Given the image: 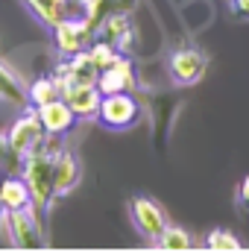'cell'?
Here are the masks:
<instances>
[{
    "label": "cell",
    "instance_id": "cell-7",
    "mask_svg": "<svg viewBox=\"0 0 249 252\" xmlns=\"http://www.w3.org/2000/svg\"><path fill=\"white\" fill-rule=\"evenodd\" d=\"M53 76L59 79V85H97L100 64L94 62L91 50H79V53L67 56L64 62H59Z\"/></svg>",
    "mask_w": 249,
    "mask_h": 252
},
{
    "label": "cell",
    "instance_id": "cell-3",
    "mask_svg": "<svg viewBox=\"0 0 249 252\" xmlns=\"http://www.w3.org/2000/svg\"><path fill=\"white\" fill-rule=\"evenodd\" d=\"M97 121L112 129V132H124L141 121V100L132 91H115V94H103L100 100V112Z\"/></svg>",
    "mask_w": 249,
    "mask_h": 252
},
{
    "label": "cell",
    "instance_id": "cell-12",
    "mask_svg": "<svg viewBox=\"0 0 249 252\" xmlns=\"http://www.w3.org/2000/svg\"><path fill=\"white\" fill-rule=\"evenodd\" d=\"M35 112H38V118H41L47 135H64V132H70L73 124H76L73 109L64 103L62 97H59V100H50V103H44V106H38Z\"/></svg>",
    "mask_w": 249,
    "mask_h": 252
},
{
    "label": "cell",
    "instance_id": "cell-25",
    "mask_svg": "<svg viewBox=\"0 0 249 252\" xmlns=\"http://www.w3.org/2000/svg\"><path fill=\"white\" fill-rule=\"evenodd\" d=\"M73 3H79V6H85V9H88V15H91V9L97 6V0H73Z\"/></svg>",
    "mask_w": 249,
    "mask_h": 252
},
{
    "label": "cell",
    "instance_id": "cell-6",
    "mask_svg": "<svg viewBox=\"0 0 249 252\" xmlns=\"http://www.w3.org/2000/svg\"><path fill=\"white\" fill-rule=\"evenodd\" d=\"M129 214H132L135 232L141 238H147V241H156L164 232V226H167V211L150 196H135L129 202Z\"/></svg>",
    "mask_w": 249,
    "mask_h": 252
},
{
    "label": "cell",
    "instance_id": "cell-9",
    "mask_svg": "<svg viewBox=\"0 0 249 252\" xmlns=\"http://www.w3.org/2000/svg\"><path fill=\"white\" fill-rule=\"evenodd\" d=\"M53 182H56V196H67L82 182V164L70 147L56 150V156H53Z\"/></svg>",
    "mask_w": 249,
    "mask_h": 252
},
{
    "label": "cell",
    "instance_id": "cell-5",
    "mask_svg": "<svg viewBox=\"0 0 249 252\" xmlns=\"http://www.w3.org/2000/svg\"><path fill=\"white\" fill-rule=\"evenodd\" d=\"M6 141H9V147L24 158L27 153H32L35 147H41L44 144V124H41V118H38V112L30 106V109H24L18 118H15V124L9 126V132H6Z\"/></svg>",
    "mask_w": 249,
    "mask_h": 252
},
{
    "label": "cell",
    "instance_id": "cell-14",
    "mask_svg": "<svg viewBox=\"0 0 249 252\" xmlns=\"http://www.w3.org/2000/svg\"><path fill=\"white\" fill-rule=\"evenodd\" d=\"M24 9L47 30H53L64 15H67V0H21Z\"/></svg>",
    "mask_w": 249,
    "mask_h": 252
},
{
    "label": "cell",
    "instance_id": "cell-17",
    "mask_svg": "<svg viewBox=\"0 0 249 252\" xmlns=\"http://www.w3.org/2000/svg\"><path fill=\"white\" fill-rule=\"evenodd\" d=\"M59 97H62V88H59L56 76H41V79H35L30 85V106L32 109H38V106H44L50 100H59Z\"/></svg>",
    "mask_w": 249,
    "mask_h": 252
},
{
    "label": "cell",
    "instance_id": "cell-19",
    "mask_svg": "<svg viewBox=\"0 0 249 252\" xmlns=\"http://www.w3.org/2000/svg\"><path fill=\"white\" fill-rule=\"evenodd\" d=\"M205 250H211V252H223V250L235 252V250H244V244H241L232 232H226V229H211V232L205 235Z\"/></svg>",
    "mask_w": 249,
    "mask_h": 252
},
{
    "label": "cell",
    "instance_id": "cell-18",
    "mask_svg": "<svg viewBox=\"0 0 249 252\" xmlns=\"http://www.w3.org/2000/svg\"><path fill=\"white\" fill-rule=\"evenodd\" d=\"M153 247H158V250H167V252H185L193 247V238L187 235L185 229H179V226H164V232L153 241Z\"/></svg>",
    "mask_w": 249,
    "mask_h": 252
},
{
    "label": "cell",
    "instance_id": "cell-21",
    "mask_svg": "<svg viewBox=\"0 0 249 252\" xmlns=\"http://www.w3.org/2000/svg\"><path fill=\"white\" fill-rule=\"evenodd\" d=\"M0 170L3 173H18L21 170V156L9 147L6 135H0Z\"/></svg>",
    "mask_w": 249,
    "mask_h": 252
},
{
    "label": "cell",
    "instance_id": "cell-4",
    "mask_svg": "<svg viewBox=\"0 0 249 252\" xmlns=\"http://www.w3.org/2000/svg\"><path fill=\"white\" fill-rule=\"evenodd\" d=\"M167 76L173 85L179 88H187V85H196L205 70H208V56L199 50V47H190V44H182V47H173L170 56H167Z\"/></svg>",
    "mask_w": 249,
    "mask_h": 252
},
{
    "label": "cell",
    "instance_id": "cell-15",
    "mask_svg": "<svg viewBox=\"0 0 249 252\" xmlns=\"http://www.w3.org/2000/svg\"><path fill=\"white\" fill-rule=\"evenodd\" d=\"M97 38L115 44L121 53H126L129 44H132V21H129V15H112V18H106Z\"/></svg>",
    "mask_w": 249,
    "mask_h": 252
},
{
    "label": "cell",
    "instance_id": "cell-10",
    "mask_svg": "<svg viewBox=\"0 0 249 252\" xmlns=\"http://www.w3.org/2000/svg\"><path fill=\"white\" fill-rule=\"evenodd\" d=\"M62 88V100L73 109L76 118L82 121H97V112H100V88L97 85H59Z\"/></svg>",
    "mask_w": 249,
    "mask_h": 252
},
{
    "label": "cell",
    "instance_id": "cell-8",
    "mask_svg": "<svg viewBox=\"0 0 249 252\" xmlns=\"http://www.w3.org/2000/svg\"><path fill=\"white\" fill-rule=\"evenodd\" d=\"M53 38H56V47L62 56H73L79 50H85L91 32H88V18H70L64 15L62 21L53 27Z\"/></svg>",
    "mask_w": 249,
    "mask_h": 252
},
{
    "label": "cell",
    "instance_id": "cell-2",
    "mask_svg": "<svg viewBox=\"0 0 249 252\" xmlns=\"http://www.w3.org/2000/svg\"><path fill=\"white\" fill-rule=\"evenodd\" d=\"M6 241L15 250H41V247H47L44 220L38 217L35 205H24V208L9 211V217H6Z\"/></svg>",
    "mask_w": 249,
    "mask_h": 252
},
{
    "label": "cell",
    "instance_id": "cell-24",
    "mask_svg": "<svg viewBox=\"0 0 249 252\" xmlns=\"http://www.w3.org/2000/svg\"><path fill=\"white\" fill-rule=\"evenodd\" d=\"M6 217H9V208H3V202H0V247L3 244L9 247V241H6Z\"/></svg>",
    "mask_w": 249,
    "mask_h": 252
},
{
    "label": "cell",
    "instance_id": "cell-23",
    "mask_svg": "<svg viewBox=\"0 0 249 252\" xmlns=\"http://www.w3.org/2000/svg\"><path fill=\"white\" fill-rule=\"evenodd\" d=\"M226 3H229V18L249 21V0H226Z\"/></svg>",
    "mask_w": 249,
    "mask_h": 252
},
{
    "label": "cell",
    "instance_id": "cell-20",
    "mask_svg": "<svg viewBox=\"0 0 249 252\" xmlns=\"http://www.w3.org/2000/svg\"><path fill=\"white\" fill-rule=\"evenodd\" d=\"M88 50H91L94 62L100 64V70H103V67H109V64H115L118 59H121V56H124V53H121L115 44H109V41H103V38H97V41H94Z\"/></svg>",
    "mask_w": 249,
    "mask_h": 252
},
{
    "label": "cell",
    "instance_id": "cell-1",
    "mask_svg": "<svg viewBox=\"0 0 249 252\" xmlns=\"http://www.w3.org/2000/svg\"><path fill=\"white\" fill-rule=\"evenodd\" d=\"M53 156H56V150L41 144V147H35L32 153H27L21 158V170H18L21 179L30 188V196H32V205H35L38 217L44 223L53 211V202L59 199L56 196V182H53Z\"/></svg>",
    "mask_w": 249,
    "mask_h": 252
},
{
    "label": "cell",
    "instance_id": "cell-13",
    "mask_svg": "<svg viewBox=\"0 0 249 252\" xmlns=\"http://www.w3.org/2000/svg\"><path fill=\"white\" fill-rule=\"evenodd\" d=\"M97 88L100 94H115V91H132L135 88V70H132V62L121 56L115 64L103 67L100 70V79H97Z\"/></svg>",
    "mask_w": 249,
    "mask_h": 252
},
{
    "label": "cell",
    "instance_id": "cell-11",
    "mask_svg": "<svg viewBox=\"0 0 249 252\" xmlns=\"http://www.w3.org/2000/svg\"><path fill=\"white\" fill-rule=\"evenodd\" d=\"M0 103L9 109H18V112L30 109V85L3 59H0Z\"/></svg>",
    "mask_w": 249,
    "mask_h": 252
},
{
    "label": "cell",
    "instance_id": "cell-22",
    "mask_svg": "<svg viewBox=\"0 0 249 252\" xmlns=\"http://www.w3.org/2000/svg\"><path fill=\"white\" fill-rule=\"evenodd\" d=\"M235 205H238V211L249 217V176H244L241 182H238V190H235Z\"/></svg>",
    "mask_w": 249,
    "mask_h": 252
},
{
    "label": "cell",
    "instance_id": "cell-16",
    "mask_svg": "<svg viewBox=\"0 0 249 252\" xmlns=\"http://www.w3.org/2000/svg\"><path fill=\"white\" fill-rule=\"evenodd\" d=\"M0 202L3 208L15 211V208H24V205H32V196L27 182L21 179V173H6V179L0 182Z\"/></svg>",
    "mask_w": 249,
    "mask_h": 252
}]
</instances>
